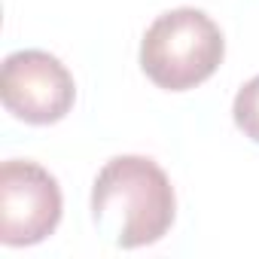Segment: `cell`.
<instances>
[{
    "instance_id": "cell-1",
    "label": "cell",
    "mask_w": 259,
    "mask_h": 259,
    "mask_svg": "<svg viewBox=\"0 0 259 259\" xmlns=\"http://www.w3.org/2000/svg\"><path fill=\"white\" fill-rule=\"evenodd\" d=\"M174 210V186L147 156H116L95 177L92 217L116 247L156 244L171 229Z\"/></svg>"
},
{
    "instance_id": "cell-2",
    "label": "cell",
    "mask_w": 259,
    "mask_h": 259,
    "mask_svg": "<svg viewBox=\"0 0 259 259\" xmlns=\"http://www.w3.org/2000/svg\"><path fill=\"white\" fill-rule=\"evenodd\" d=\"M226 40L217 22L192 7L162 13L144 34L141 67L168 92H186L204 82L223 61Z\"/></svg>"
},
{
    "instance_id": "cell-3",
    "label": "cell",
    "mask_w": 259,
    "mask_h": 259,
    "mask_svg": "<svg viewBox=\"0 0 259 259\" xmlns=\"http://www.w3.org/2000/svg\"><path fill=\"white\" fill-rule=\"evenodd\" d=\"M58 220V180L37 162H4L0 168V241L10 247L40 244L55 232Z\"/></svg>"
},
{
    "instance_id": "cell-4",
    "label": "cell",
    "mask_w": 259,
    "mask_h": 259,
    "mask_svg": "<svg viewBox=\"0 0 259 259\" xmlns=\"http://www.w3.org/2000/svg\"><path fill=\"white\" fill-rule=\"evenodd\" d=\"M4 107L31 125H52L67 116L76 98L70 70L49 52L22 49L7 55L0 76Z\"/></svg>"
},
{
    "instance_id": "cell-5",
    "label": "cell",
    "mask_w": 259,
    "mask_h": 259,
    "mask_svg": "<svg viewBox=\"0 0 259 259\" xmlns=\"http://www.w3.org/2000/svg\"><path fill=\"white\" fill-rule=\"evenodd\" d=\"M232 116H235V125L241 132L259 144V76H253L250 82L241 85V92L235 95Z\"/></svg>"
}]
</instances>
